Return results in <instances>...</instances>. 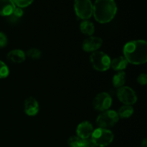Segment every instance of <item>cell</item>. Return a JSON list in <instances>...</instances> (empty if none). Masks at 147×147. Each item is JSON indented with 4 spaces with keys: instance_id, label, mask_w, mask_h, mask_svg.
I'll return each mask as SVG.
<instances>
[{
    "instance_id": "21",
    "label": "cell",
    "mask_w": 147,
    "mask_h": 147,
    "mask_svg": "<svg viewBox=\"0 0 147 147\" xmlns=\"http://www.w3.org/2000/svg\"><path fill=\"white\" fill-rule=\"evenodd\" d=\"M14 4L20 8H24L30 6L34 0H12Z\"/></svg>"
},
{
    "instance_id": "16",
    "label": "cell",
    "mask_w": 147,
    "mask_h": 147,
    "mask_svg": "<svg viewBox=\"0 0 147 147\" xmlns=\"http://www.w3.org/2000/svg\"><path fill=\"white\" fill-rule=\"evenodd\" d=\"M126 75L125 72L119 71L116 74L114 75L113 78V84L115 87L119 88L122 87L126 83Z\"/></svg>"
},
{
    "instance_id": "13",
    "label": "cell",
    "mask_w": 147,
    "mask_h": 147,
    "mask_svg": "<svg viewBox=\"0 0 147 147\" xmlns=\"http://www.w3.org/2000/svg\"><path fill=\"white\" fill-rule=\"evenodd\" d=\"M7 60L9 61L14 63H22L25 60L26 55L24 51L21 50H11L7 54Z\"/></svg>"
},
{
    "instance_id": "5",
    "label": "cell",
    "mask_w": 147,
    "mask_h": 147,
    "mask_svg": "<svg viewBox=\"0 0 147 147\" xmlns=\"http://www.w3.org/2000/svg\"><path fill=\"white\" fill-rule=\"evenodd\" d=\"M119 120V116L118 113L113 110H107L103 111L96 119V123L99 128L112 127L114 126Z\"/></svg>"
},
{
    "instance_id": "18",
    "label": "cell",
    "mask_w": 147,
    "mask_h": 147,
    "mask_svg": "<svg viewBox=\"0 0 147 147\" xmlns=\"http://www.w3.org/2000/svg\"><path fill=\"white\" fill-rule=\"evenodd\" d=\"M82 143H83V139H81L78 136H71L67 141V144L70 147H80Z\"/></svg>"
},
{
    "instance_id": "24",
    "label": "cell",
    "mask_w": 147,
    "mask_h": 147,
    "mask_svg": "<svg viewBox=\"0 0 147 147\" xmlns=\"http://www.w3.org/2000/svg\"><path fill=\"white\" fill-rule=\"evenodd\" d=\"M80 147H97L91 139H84Z\"/></svg>"
},
{
    "instance_id": "11",
    "label": "cell",
    "mask_w": 147,
    "mask_h": 147,
    "mask_svg": "<svg viewBox=\"0 0 147 147\" xmlns=\"http://www.w3.org/2000/svg\"><path fill=\"white\" fill-rule=\"evenodd\" d=\"M39 103L35 98L32 97H29L24 101V109L27 115L30 116H34L37 115L39 112Z\"/></svg>"
},
{
    "instance_id": "7",
    "label": "cell",
    "mask_w": 147,
    "mask_h": 147,
    "mask_svg": "<svg viewBox=\"0 0 147 147\" xmlns=\"http://www.w3.org/2000/svg\"><path fill=\"white\" fill-rule=\"evenodd\" d=\"M117 97L125 105L134 104L137 101V96L134 90L127 86H122L117 90Z\"/></svg>"
},
{
    "instance_id": "10",
    "label": "cell",
    "mask_w": 147,
    "mask_h": 147,
    "mask_svg": "<svg viewBox=\"0 0 147 147\" xmlns=\"http://www.w3.org/2000/svg\"><path fill=\"white\" fill-rule=\"evenodd\" d=\"M93 131V128L91 123L88 121H83L78 126L76 133L78 137L84 140L91 136Z\"/></svg>"
},
{
    "instance_id": "19",
    "label": "cell",
    "mask_w": 147,
    "mask_h": 147,
    "mask_svg": "<svg viewBox=\"0 0 147 147\" xmlns=\"http://www.w3.org/2000/svg\"><path fill=\"white\" fill-rule=\"evenodd\" d=\"M27 55L32 60H37L41 57V51L37 48H31L27 52Z\"/></svg>"
},
{
    "instance_id": "9",
    "label": "cell",
    "mask_w": 147,
    "mask_h": 147,
    "mask_svg": "<svg viewBox=\"0 0 147 147\" xmlns=\"http://www.w3.org/2000/svg\"><path fill=\"white\" fill-rule=\"evenodd\" d=\"M102 44H103V40L101 38L98 37H92L91 36V37L86 38L83 41L82 47L84 51L88 52V53L95 52L101 47Z\"/></svg>"
},
{
    "instance_id": "17",
    "label": "cell",
    "mask_w": 147,
    "mask_h": 147,
    "mask_svg": "<svg viewBox=\"0 0 147 147\" xmlns=\"http://www.w3.org/2000/svg\"><path fill=\"white\" fill-rule=\"evenodd\" d=\"M134 113V109L130 105H124L121 106L118 112V115L121 119H127L131 117Z\"/></svg>"
},
{
    "instance_id": "3",
    "label": "cell",
    "mask_w": 147,
    "mask_h": 147,
    "mask_svg": "<svg viewBox=\"0 0 147 147\" xmlns=\"http://www.w3.org/2000/svg\"><path fill=\"white\" fill-rule=\"evenodd\" d=\"M113 134L110 130L103 128H98L93 130L91 135V140L99 147L109 146L113 140Z\"/></svg>"
},
{
    "instance_id": "20",
    "label": "cell",
    "mask_w": 147,
    "mask_h": 147,
    "mask_svg": "<svg viewBox=\"0 0 147 147\" xmlns=\"http://www.w3.org/2000/svg\"><path fill=\"white\" fill-rule=\"evenodd\" d=\"M9 74V70L7 65L0 60V79L5 78Z\"/></svg>"
},
{
    "instance_id": "14",
    "label": "cell",
    "mask_w": 147,
    "mask_h": 147,
    "mask_svg": "<svg viewBox=\"0 0 147 147\" xmlns=\"http://www.w3.org/2000/svg\"><path fill=\"white\" fill-rule=\"evenodd\" d=\"M128 63H129L124 57L120 56V57L114 58L112 61H111V67L114 70H117L119 72L126 69L128 65Z\"/></svg>"
},
{
    "instance_id": "23",
    "label": "cell",
    "mask_w": 147,
    "mask_h": 147,
    "mask_svg": "<svg viewBox=\"0 0 147 147\" xmlns=\"http://www.w3.org/2000/svg\"><path fill=\"white\" fill-rule=\"evenodd\" d=\"M137 82L140 85L144 86L147 83V76L146 73H142L137 78Z\"/></svg>"
},
{
    "instance_id": "6",
    "label": "cell",
    "mask_w": 147,
    "mask_h": 147,
    "mask_svg": "<svg viewBox=\"0 0 147 147\" xmlns=\"http://www.w3.org/2000/svg\"><path fill=\"white\" fill-rule=\"evenodd\" d=\"M74 9L76 15L82 20H88L93 15V5L90 0H75Z\"/></svg>"
},
{
    "instance_id": "12",
    "label": "cell",
    "mask_w": 147,
    "mask_h": 147,
    "mask_svg": "<svg viewBox=\"0 0 147 147\" xmlns=\"http://www.w3.org/2000/svg\"><path fill=\"white\" fill-rule=\"evenodd\" d=\"M15 4L12 0H0V15L3 17H9L12 14Z\"/></svg>"
},
{
    "instance_id": "2",
    "label": "cell",
    "mask_w": 147,
    "mask_h": 147,
    "mask_svg": "<svg viewBox=\"0 0 147 147\" xmlns=\"http://www.w3.org/2000/svg\"><path fill=\"white\" fill-rule=\"evenodd\" d=\"M117 12V6L114 0H96L93 4V14L98 22H110Z\"/></svg>"
},
{
    "instance_id": "8",
    "label": "cell",
    "mask_w": 147,
    "mask_h": 147,
    "mask_svg": "<svg viewBox=\"0 0 147 147\" xmlns=\"http://www.w3.org/2000/svg\"><path fill=\"white\" fill-rule=\"evenodd\" d=\"M93 107L96 110L99 111H105L109 110L111 106L112 98L110 95L107 93H100L96 96L93 100Z\"/></svg>"
},
{
    "instance_id": "22",
    "label": "cell",
    "mask_w": 147,
    "mask_h": 147,
    "mask_svg": "<svg viewBox=\"0 0 147 147\" xmlns=\"http://www.w3.org/2000/svg\"><path fill=\"white\" fill-rule=\"evenodd\" d=\"M8 42V40L6 36V34L4 32H0V48L6 47Z\"/></svg>"
},
{
    "instance_id": "25",
    "label": "cell",
    "mask_w": 147,
    "mask_h": 147,
    "mask_svg": "<svg viewBox=\"0 0 147 147\" xmlns=\"http://www.w3.org/2000/svg\"><path fill=\"white\" fill-rule=\"evenodd\" d=\"M23 14H24V12H23V10L22 8H20V7H16L15 9H14V11H13L12 14L15 17H17V18H20V17H22Z\"/></svg>"
},
{
    "instance_id": "15",
    "label": "cell",
    "mask_w": 147,
    "mask_h": 147,
    "mask_svg": "<svg viewBox=\"0 0 147 147\" xmlns=\"http://www.w3.org/2000/svg\"><path fill=\"white\" fill-rule=\"evenodd\" d=\"M80 28L82 33L89 36L92 35L95 32L94 24L88 20H84V21L80 23Z\"/></svg>"
},
{
    "instance_id": "26",
    "label": "cell",
    "mask_w": 147,
    "mask_h": 147,
    "mask_svg": "<svg viewBox=\"0 0 147 147\" xmlns=\"http://www.w3.org/2000/svg\"><path fill=\"white\" fill-rule=\"evenodd\" d=\"M147 141L146 139H144V140L143 141V142H142V146H143V147H146L147 146Z\"/></svg>"
},
{
    "instance_id": "4",
    "label": "cell",
    "mask_w": 147,
    "mask_h": 147,
    "mask_svg": "<svg viewBox=\"0 0 147 147\" xmlns=\"http://www.w3.org/2000/svg\"><path fill=\"white\" fill-rule=\"evenodd\" d=\"M90 60L93 68L98 71H106L111 67L110 57L103 52H93L90 55Z\"/></svg>"
},
{
    "instance_id": "1",
    "label": "cell",
    "mask_w": 147,
    "mask_h": 147,
    "mask_svg": "<svg viewBox=\"0 0 147 147\" xmlns=\"http://www.w3.org/2000/svg\"><path fill=\"white\" fill-rule=\"evenodd\" d=\"M123 55L128 63L141 65L147 61V42L145 40H132L123 47Z\"/></svg>"
}]
</instances>
